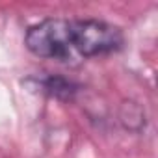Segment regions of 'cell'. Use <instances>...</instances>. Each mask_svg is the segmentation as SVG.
<instances>
[{
  "instance_id": "cell-4",
  "label": "cell",
  "mask_w": 158,
  "mask_h": 158,
  "mask_svg": "<svg viewBox=\"0 0 158 158\" xmlns=\"http://www.w3.org/2000/svg\"><path fill=\"white\" fill-rule=\"evenodd\" d=\"M117 119H119V123L125 130L134 132V134H139L147 125V115H145L143 106L138 101H132V99H127L119 104Z\"/></svg>"
},
{
  "instance_id": "cell-3",
  "label": "cell",
  "mask_w": 158,
  "mask_h": 158,
  "mask_svg": "<svg viewBox=\"0 0 158 158\" xmlns=\"http://www.w3.org/2000/svg\"><path fill=\"white\" fill-rule=\"evenodd\" d=\"M34 82H35V89H39L41 93H45L52 99L63 101V102L74 101L76 93L80 91V86L76 82H73L71 78L61 76V74L39 76V78H34Z\"/></svg>"
},
{
  "instance_id": "cell-1",
  "label": "cell",
  "mask_w": 158,
  "mask_h": 158,
  "mask_svg": "<svg viewBox=\"0 0 158 158\" xmlns=\"http://www.w3.org/2000/svg\"><path fill=\"white\" fill-rule=\"evenodd\" d=\"M71 39L73 50L84 58L117 52L125 43V35L119 26L97 19H73Z\"/></svg>"
},
{
  "instance_id": "cell-2",
  "label": "cell",
  "mask_w": 158,
  "mask_h": 158,
  "mask_svg": "<svg viewBox=\"0 0 158 158\" xmlns=\"http://www.w3.org/2000/svg\"><path fill=\"white\" fill-rule=\"evenodd\" d=\"M26 48L45 60L65 61L71 58L73 39H71V19H45L28 28L24 35Z\"/></svg>"
}]
</instances>
